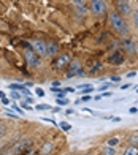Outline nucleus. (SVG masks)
I'll return each mask as SVG.
<instances>
[{
	"instance_id": "473e14b6",
	"label": "nucleus",
	"mask_w": 138,
	"mask_h": 155,
	"mask_svg": "<svg viewBox=\"0 0 138 155\" xmlns=\"http://www.w3.org/2000/svg\"><path fill=\"white\" fill-rule=\"evenodd\" d=\"M81 100H82V101H89V100H91V97H89V95H84V97L81 98Z\"/></svg>"
},
{
	"instance_id": "412c9836",
	"label": "nucleus",
	"mask_w": 138,
	"mask_h": 155,
	"mask_svg": "<svg viewBox=\"0 0 138 155\" xmlns=\"http://www.w3.org/2000/svg\"><path fill=\"white\" fill-rule=\"evenodd\" d=\"M73 3L76 5V8H82L84 3H86V0H73Z\"/></svg>"
},
{
	"instance_id": "1a4fd4ad",
	"label": "nucleus",
	"mask_w": 138,
	"mask_h": 155,
	"mask_svg": "<svg viewBox=\"0 0 138 155\" xmlns=\"http://www.w3.org/2000/svg\"><path fill=\"white\" fill-rule=\"evenodd\" d=\"M30 144H32V141H29V139H27V141H22V143H19V144L15 147V149H13V152H15V153H19V152L25 153V149H29Z\"/></svg>"
},
{
	"instance_id": "6ab92c4d",
	"label": "nucleus",
	"mask_w": 138,
	"mask_h": 155,
	"mask_svg": "<svg viewBox=\"0 0 138 155\" xmlns=\"http://www.w3.org/2000/svg\"><path fill=\"white\" fill-rule=\"evenodd\" d=\"M100 68H102V63H100V62H97V63H95V67H92L91 70H89V73H95V71H99Z\"/></svg>"
},
{
	"instance_id": "ddd939ff",
	"label": "nucleus",
	"mask_w": 138,
	"mask_h": 155,
	"mask_svg": "<svg viewBox=\"0 0 138 155\" xmlns=\"http://www.w3.org/2000/svg\"><path fill=\"white\" fill-rule=\"evenodd\" d=\"M118 144H119V138H109L106 141V146H109V147H116Z\"/></svg>"
},
{
	"instance_id": "c9c22d12",
	"label": "nucleus",
	"mask_w": 138,
	"mask_h": 155,
	"mask_svg": "<svg viewBox=\"0 0 138 155\" xmlns=\"http://www.w3.org/2000/svg\"><path fill=\"white\" fill-rule=\"evenodd\" d=\"M133 76H135V71H132V73H129V74H127V78H133Z\"/></svg>"
},
{
	"instance_id": "423d86ee",
	"label": "nucleus",
	"mask_w": 138,
	"mask_h": 155,
	"mask_svg": "<svg viewBox=\"0 0 138 155\" xmlns=\"http://www.w3.org/2000/svg\"><path fill=\"white\" fill-rule=\"evenodd\" d=\"M82 73V70H81V65L78 62H73V63H70L68 65V71H67V79H70V78H73V76H76V74H81Z\"/></svg>"
},
{
	"instance_id": "39448f33",
	"label": "nucleus",
	"mask_w": 138,
	"mask_h": 155,
	"mask_svg": "<svg viewBox=\"0 0 138 155\" xmlns=\"http://www.w3.org/2000/svg\"><path fill=\"white\" fill-rule=\"evenodd\" d=\"M32 49L40 55V57L46 55V43H43L41 40H33L32 41Z\"/></svg>"
},
{
	"instance_id": "4468645a",
	"label": "nucleus",
	"mask_w": 138,
	"mask_h": 155,
	"mask_svg": "<svg viewBox=\"0 0 138 155\" xmlns=\"http://www.w3.org/2000/svg\"><path fill=\"white\" fill-rule=\"evenodd\" d=\"M132 22H133V27L138 30V11L132 13Z\"/></svg>"
},
{
	"instance_id": "9d476101",
	"label": "nucleus",
	"mask_w": 138,
	"mask_h": 155,
	"mask_svg": "<svg viewBox=\"0 0 138 155\" xmlns=\"http://www.w3.org/2000/svg\"><path fill=\"white\" fill-rule=\"evenodd\" d=\"M57 54V45L56 43H48L46 45V55H56Z\"/></svg>"
},
{
	"instance_id": "4be33fe9",
	"label": "nucleus",
	"mask_w": 138,
	"mask_h": 155,
	"mask_svg": "<svg viewBox=\"0 0 138 155\" xmlns=\"http://www.w3.org/2000/svg\"><path fill=\"white\" fill-rule=\"evenodd\" d=\"M49 150H52V144H51V143H48V144H46V146L43 147V153L46 155V153L49 152Z\"/></svg>"
},
{
	"instance_id": "5701e85b",
	"label": "nucleus",
	"mask_w": 138,
	"mask_h": 155,
	"mask_svg": "<svg viewBox=\"0 0 138 155\" xmlns=\"http://www.w3.org/2000/svg\"><path fill=\"white\" fill-rule=\"evenodd\" d=\"M130 143H132L133 146H138V135H132V136H130Z\"/></svg>"
},
{
	"instance_id": "bb28decb",
	"label": "nucleus",
	"mask_w": 138,
	"mask_h": 155,
	"mask_svg": "<svg viewBox=\"0 0 138 155\" xmlns=\"http://www.w3.org/2000/svg\"><path fill=\"white\" fill-rule=\"evenodd\" d=\"M6 133V128H5V125H0V138H2L3 135Z\"/></svg>"
},
{
	"instance_id": "c85d7f7f",
	"label": "nucleus",
	"mask_w": 138,
	"mask_h": 155,
	"mask_svg": "<svg viewBox=\"0 0 138 155\" xmlns=\"http://www.w3.org/2000/svg\"><path fill=\"white\" fill-rule=\"evenodd\" d=\"M2 104H3V106H8V104H10V100H8V98H2Z\"/></svg>"
},
{
	"instance_id": "a878e982",
	"label": "nucleus",
	"mask_w": 138,
	"mask_h": 155,
	"mask_svg": "<svg viewBox=\"0 0 138 155\" xmlns=\"http://www.w3.org/2000/svg\"><path fill=\"white\" fill-rule=\"evenodd\" d=\"M35 94H37L38 97H45V90L38 87V89H35Z\"/></svg>"
},
{
	"instance_id": "2eb2a0df",
	"label": "nucleus",
	"mask_w": 138,
	"mask_h": 155,
	"mask_svg": "<svg viewBox=\"0 0 138 155\" xmlns=\"http://www.w3.org/2000/svg\"><path fill=\"white\" fill-rule=\"evenodd\" d=\"M59 127H60V128L64 130V131H70V128H72V125L68 124V122H60Z\"/></svg>"
},
{
	"instance_id": "2f4dec72",
	"label": "nucleus",
	"mask_w": 138,
	"mask_h": 155,
	"mask_svg": "<svg viewBox=\"0 0 138 155\" xmlns=\"http://www.w3.org/2000/svg\"><path fill=\"white\" fill-rule=\"evenodd\" d=\"M21 108H24V109H30V108L25 104V101H21Z\"/></svg>"
},
{
	"instance_id": "aec40b11",
	"label": "nucleus",
	"mask_w": 138,
	"mask_h": 155,
	"mask_svg": "<svg viewBox=\"0 0 138 155\" xmlns=\"http://www.w3.org/2000/svg\"><path fill=\"white\" fill-rule=\"evenodd\" d=\"M59 106H65V104H68V100L67 98H57V101H56Z\"/></svg>"
},
{
	"instance_id": "58836bf2",
	"label": "nucleus",
	"mask_w": 138,
	"mask_h": 155,
	"mask_svg": "<svg viewBox=\"0 0 138 155\" xmlns=\"http://www.w3.org/2000/svg\"><path fill=\"white\" fill-rule=\"evenodd\" d=\"M136 94H138V89H136Z\"/></svg>"
},
{
	"instance_id": "7c9ffc66",
	"label": "nucleus",
	"mask_w": 138,
	"mask_h": 155,
	"mask_svg": "<svg viewBox=\"0 0 138 155\" xmlns=\"http://www.w3.org/2000/svg\"><path fill=\"white\" fill-rule=\"evenodd\" d=\"M108 87H109V84H103V86H100V87H99V90L102 92V90H106Z\"/></svg>"
},
{
	"instance_id": "a211bd4d",
	"label": "nucleus",
	"mask_w": 138,
	"mask_h": 155,
	"mask_svg": "<svg viewBox=\"0 0 138 155\" xmlns=\"http://www.w3.org/2000/svg\"><path fill=\"white\" fill-rule=\"evenodd\" d=\"M10 89H11V90H18V92H21V90L24 89V86H21V84H10Z\"/></svg>"
},
{
	"instance_id": "b1692460",
	"label": "nucleus",
	"mask_w": 138,
	"mask_h": 155,
	"mask_svg": "<svg viewBox=\"0 0 138 155\" xmlns=\"http://www.w3.org/2000/svg\"><path fill=\"white\" fill-rule=\"evenodd\" d=\"M21 95H22V97H30V90H27L25 87L22 89V90H21V92H19Z\"/></svg>"
},
{
	"instance_id": "4c0bfd02",
	"label": "nucleus",
	"mask_w": 138,
	"mask_h": 155,
	"mask_svg": "<svg viewBox=\"0 0 138 155\" xmlns=\"http://www.w3.org/2000/svg\"><path fill=\"white\" fill-rule=\"evenodd\" d=\"M2 155H11V153H2Z\"/></svg>"
},
{
	"instance_id": "cd10ccee",
	"label": "nucleus",
	"mask_w": 138,
	"mask_h": 155,
	"mask_svg": "<svg viewBox=\"0 0 138 155\" xmlns=\"http://www.w3.org/2000/svg\"><path fill=\"white\" fill-rule=\"evenodd\" d=\"M37 109L45 111V109H49V106H48V104H40V106H37Z\"/></svg>"
},
{
	"instance_id": "20e7f679",
	"label": "nucleus",
	"mask_w": 138,
	"mask_h": 155,
	"mask_svg": "<svg viewBox=\"0 0 138 155\" xmlns=\"http://www.w3.org/2000/svg\"><path fill=\"white\" fill-rule=\"evenodd\" d=\"M116 3H118V13L121 16H130L133 13L130 0H118Z\"/></svg>"
},
{
	"instance_id": "c756f323",
	"label": "nucleus",
	"mask_w": 138,
	"mask_h": 155,
	"mask_svg": "<svg viewBox=\"0 0 138 155\" xmlns=\"http://www.w3.org/2000/svg\"><path fill=\"white\" fill-rule=\"evenodd\" d=\"M111 81L113 82H119L121 81V76H111Z\"/></svg>"
},
{
	"instance_id": "6e6552de",
	"label": "nucleus",
	"mask_w": 138,
	"mask_h": 155,
	"mask_svg": "<svg viewBox=\"0 0 138 155\" xmlns=\"http://www.w3.org/2000/svg\"><path fill=\"white\" fill-rule=\"evenodd\" d=\"M122 46H124V49H126L127 52H130V54H133V52L136 51V46H135V43H133L132 38H126V40L122 41Z\"/></svg>"
},
{
	"instance_id": "f3484780",
	"label": "nucleus",
	"mask_w": 138,
	"mask_h": 155,
	"mask_svg": "<svg viewBox=\"0 0 138 155\" xmlns=\"http://www.w3.org/2000/svg\"><path fill=\"white\" fill-rule=\"evenodd\" d=\"M10 98H11V100H19V98H21V94L18 92V90H11Z\"/></svg>"
},
{
	"instance_id": "e433bc0d",
	"label": "nucleus",
	"mask_w": 138,
	"mask_h": 155,
	"mask_svg": "<svg viewBox=\"0 0 138 155\" xmlns=\"http://www.w3.org/2000/svg\"><path fill=\"white\" fill-rule=\"evenodd\" d=\"M0 98H5V94L3 92H0Z\"/></svg>"
},
{
	"instance_id": "dca6fc26",
	"label": "nucleus",
	"mask_w": 138,
	"mask_h": 155,
	"mask_svg": "<svg viewBox=\"0 0 138 155\" xmlns=\"http://www.w3.org/2000/svg\"><path fill=\"white\" fill-rule=\"evenodd\" d=\"M138 150L135 149V147H129V149H126V152H124V155H136Z\"/></svg>"
},
{
	"instance_id": "f704fd0d",
	"label": "nucleus",
	"mask_w": 138,
	"mask_h": 155,
	"mask_svg": "<svg viewBox=\"0 0 138 155\" xmlns=\"http://www.w3.org/2000/svg\"><path fill=\"white\" fill-rule=\"evenodd\" d=\"M130 112H132V114H136L138 109H136V108H130Z\"/></svg>"
},
{
	"instance_id": "0eeeda50",
	"label": "nucleus",
	"mask_w": 138,
	"mask_h": 155,
	"mask_svg": "<svg viewBox=\"0 0 138 155\" xmlns=\"http://www.w3.org/2000/svg\"><path fill=\"white\" fill-rule=\"evenodd\" d=\"M54 65H56V68H64V67H68L70 65V57L68 55H60V57H57L56 60H54Z\"/></svg>"
},
{
	"instance_id": "7ed1b4c3",
	"label": "nucleus",
	"mask_w": 138,
	"mask_h": 155,
	"mask_svg": "<svg viewBox=\"0 0 138 155\" xmlns=\"http://www.w3.org/2000/svg\"><path fill=\"white\" fill-rule=\"evenodd\" d=\"M91 10L97 16L105 15L106 13V2L105 0H91Z\"/></svg>"
},
{
	"instance_id": "f03ea898",
	"label": "nucleus",
	"mask_w": 138,
	"mask_h": 155,
	"mask_svg": "<svg viewBox=\"0 0 138 155\" xmlns=\"http://www.w3.org/2000/svg\"><path fill=\"white\" fill-rule=\"evenodd\" d=\"M24 55H25V62H27V65H29V67H32V68L40 67L41 57H40V55H38L35 51H33V49H29V48H27L25 52H24Z\"/></svg>"
},
{
	"instance_id": "72a5a7b5",
	"label": "nucleus",
	"mask_w": 138,
	"mask_h": 155,
	"mask_svg": "<svg viewBox=\"0 0 138 155\" xmlns=\"http://www.w3.org/2000/svg\"><path fill=\"white\" fill-rule=\"evenodd\" d=\"M24 101H25V103H33V100H32V98H30V97H27V98H25V100H24Z\"/></svg>"
},
{
	"instance_id": "f8f14e48",
	"label": "nucleus",
	"mask_w": 138,
	"mask_h": 155,
	"mask_svg": "<svg viewBox=\"0 0 138 155\" xmlns=\"http://www.w3.org/2000/svg\"><path fill=\"white\" fill-rule=\"evenodd\" d=\"M102 153H103V155H116V149H114V147L106 146V147H103Z\"/></svg>"
},
{
	"instance_id": "9b49d317",
	"label": "nucleus",
	"mask_w": 138,
	"mask_h": 155,
	"mask_svg": "<svg viewBox=\"0 0 138 155\" xmlns=\"http://www.w3.org/2000/svg\"><path fill=\"white\" fill-rule=\"evenodd\" d=\"M109 62L111 63H114V65H121V63L124 62V57L119 54V52H114L111 57H109Z\"/></svg>"
},
{
	"instance_id": "ea45409f",
	"label": "nucleus",
	"mask_w": 138,
	"mask_h": 155,
	"mask_svg": "<svg viewBox=\"0 0 138 155\" xmlns=\"http://www.w3.org/2000/svg\"><path fill=\"white\" fill-rule=\"evenodd\" d=\"M86 155H89V153H86Z\"/></svg>"
},
{
	"instance_id": "f257e3e1",
	"label": "nucleus",
	"mask_w": 138,
	"mask_h": 155,
	"mask_svg": "<svg viewBox=\"0 0 138 155\" xmlns=\"http://www.w3.org/2000/svg\"><path fill=\"white\" fill-rule=\"evenodd\" d=\"M108 21H109V25L113 27V30L116 33L122 35V37H126L129 33V27H127V22L124 21V18L119 15L118 11H111L108 15Z\"/></svg>"
},
{
	"instance_id": "393cba45",
	"label": "nucleus",
	"mask_w": 138,
	"mask_h": 155,
	"mask_svg": "<svg viewBox=\"0 0 138 155\" xmlns=\"http://www.w3.org/2000/svg\"><path fill=\"white\" fill-rule=\"evenodd\" d=\"M6 116H8V117H13V119H19V116L15 114L13 111H6Z\"/></svg>"
}]
</instances>
